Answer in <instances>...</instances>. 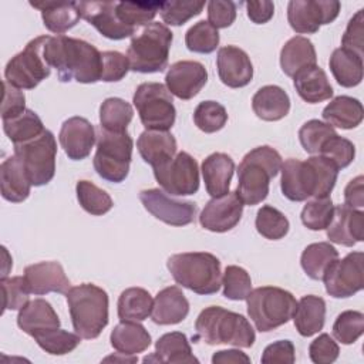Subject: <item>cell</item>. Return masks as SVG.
<instances>
[{
	"mask_svg": "<svg viewBox=\"0 0 364 364\" xmlns=\"http://www.w3.org/2000/svg\"><path fill=\"white\" fill-rule=\"evenodd\" d=\"M44 55L50 67L57 70L58 80L68 82L75 80L82 84H92L101 80L102 53L80 38L64 34L47 37Z\"/></svg>",
	"mask_w": 364,
	"mask_h": 364,
	"instance_id": "6da1fadb",
	"label": "cell"
},
{
	"mask_svg": "<svg viewBox=\"0 0 364 364\" xmlns=\"http://www.w3.org/2000/svg\"><path fill=\"white\" fill-rule=\"evenodd\" d=\"M280 172L282 192L293 202L330 196L338 176L337 165L321 155H313L307 161L289 158L282 164Z\"/></svg>",
	"mask_w": 364,
	"mask_h": 364,
	"instance_id": "7a4b0ae2",
	"label": "cell"
},
{
	"mask_svg": "<svg viewBox=\"0 0 364 364\" xmlns=\"http://www.w3.org/2000/svg\"><path fill=\"white\" fill-rule=\"evenodd\" d=\"M282 164L280 154L269 145L253 148L243 156L237 166L236 189L243 205L253 206L267 198L270 179L279 173Z\"/></svg>",
	"mask_w": 364,
	"mask_h": 364,
	"instance_id": "3957f363",
	"label": "cell"
},
{
	"mask_svg": "<svg viewBox=\"0 0 364 364\" xmlns=\"http://www.w3.org/2000/svg\"><path fill=\"white\" fill-rule=\"evenodd\" d=\"M195 340L202 338L209 346L230 344L249 348L256 340L255 330L245 316L220 306H210L202 310L195 321Z\"/></svg>",
	"mask_w": 364,
	"mask_h": 364,
	"instance_id": "277c9868",
	"label": "cell"
},
{
	"mask_svg": "<svg viewBox=\"0 0 364 364\" xmlns=\"http://www.w3.org/2000/svg\"><path fill=\"white\" fill-rule=\"evenodd\" d=\"M75 333L85 340L97 338L108 324V294L104 289L82 283L65 294Z\"/></svg>",
	"mask_w": 364,
	"mask_h": 364,
	"instance_id": "5b68a950",
	"label": "cell"
},
{
	"mask_svg": "<svg viewBox=\"0 0 364 364\" xmlns=\"http://www.w3.org/2000/svg\"><path fill=\"white\" fill-rule=\"evenodd\" d=\"M166 267L173 280L196 294H215L222 286L220 260L208 252L172 255Z\"/></svg>",
	"mask_w": 364,
	"mask_h": 364,
	"instance_id": "8992f818",
	"label": "cell"
},
{
	"mask_svg": "<svg viewBox=\"0 0 364 364\" xmlns=\"http://www.w3.org/2000/svg\"><path fill=\"white\" fill-rule=\"evenodd\" d=\"M173 34L162 23L152 21L131 37L127 50L129 70L135 73H161L168 65Z\"/></svg>",
	"mask_w": 364,
	"mask_h": 364,
	"instance_id": "52a82bcc",
	"label": "cell"
},
{
	"mask_svg": "<svg viewBox=\"0 0 364 364\" xmlns=\"http://www.w3.org/2000/svg\"><path fill=\"white\" fill-rule=\"evenodd\" d=\"M247 314L256 330L270 331L286 324L297 306L294 296L280 287L263 286L252 290L246 297Z\"/></svg>",
	"mask_w": 364,
	"mask_h": 364,
	"instance_id": "ba28073f",
	"label": "cell"
},
{
	"mask_svg": "<svg viewBox=\"0 0 364 364\" xmlns=\"http://www.w3.org/2000/svg\"><path fill=\"white\" fill-rule=\"evenodd\" d=\"M134 141L124 132H111L100 127L97 134V151L94 155V169L97 173L114 183L122 182L129 172Z\"/></svg>",
	"mask_w": 364,
	"mask_h": 364,
	"instance_id": "9c48e42d",
	"label": "cell"
},
{
	"mask_svg": "<svg viewBox=\"0 0 364 364\" xmlns=\"http://www.w3.org/2000/svg\"><path fill=\"white\" fill-rule=\"evenodd\" d=\"M132 102L146 129L168 131L173 127L176 109L166 85L161 82H142L136 87Z\"/></svg>",
	"mask_w": 364,
	"mask_h": 364,
	"instance_id": "30bf717a",
	"label": "cell"
},
{
	"mask_svg": "<svg viewBox=\"0 0 364 364\" xmlns=\"http://www.w3.org/2000/svg\"><path fill=\"white\" fill-rule=\"evenodd\" d=\"M47 37L38 36L30 40L23 51L9 60L4 68V81L20 90H33L50 75L51 67L44 55Z\"/></svg>",
	"mask_w": 364,
	"mask_h": 364,
	"instance_id": "8fae6325",
	"label": "cell"
},
{
	"mask_svg": "<svg viewBox=\"0 0 364 364\" xmlns=\"http://www.w3.org/2000/svg\"><path fill=\"white\" fill-rule=\"evenodd\" d=\"M14 155L23 162L31 185H47L55 173L57 142L51 131L44 129L38 136L14 145Z\"/></svg>",
	"mask_w": 364,
	"mask_h": 364,
	"instance_id": "7c38bea8",
	"label": "cell"
},
{
	"mask_svg": "<svg viewBox=\"0 0 364 364\" xmlns=\"http://www.w3.org/2000/svg\"><path fill=\"white\" fill-rule=\"evenodd\" d=\"M154 176L166 193L175 196L193 195L199 189L198 162L191 154L183 151L155 166Z\"/></svg>",
	"mask_w": 364,
	"mask_h": 364,
	"instance_id": "4fadbf2b",
	"label": "cell"
},
{
	"mask_svg": "<svg viewBox=\"0 0 364 364\" xmlns=\"http://www.w3.org/2000/svg\"><path fill=\"white\" fill-rule=\"evenodd\" d=\"M341 9L337 0H291L287 4V20L299 34H314L320 26L333 23Z\"/></svg>",
	"mask_w": 364,
	"mask_h": 364,
	"instance_id": "5bb4252c",
	"label": "cell"
},
{
	"mask_svg": "<svg viewBox=\"0 0 364 364\" xmlns=\"http://www.w3.org/2000/svg\"><path fill=\"white\" fill-rule=\"evenodd\" d=\"M363 252H351L341 260L336 259L323 276L326 291L336 299H346L363 290Z\"/></svg>",
	"mask_w": 364,
	"mask_h": 364,
	"instance_id": "9a60e30c",
	"label": "cell"
},
{
	"mask_svg": "<svg viewBox=\"0 0 364 364\" xmlns=\"http://www.w3.org/2000/svg\"><path fill=\"white\" fill-rule=\"evenodd\" d=\"M144 208L161 222L171 226H185L193 222L198 206L191 200H176L158 188L139 192Z\"/></svg>",
	"mask_w": 364,
	"mask_h": 364,
	"instance_id": "2e32d148",
	"label": "cell"
},
{
	"mask_svg": "<svg viewBox=\"0 0 364 364\" xmlns=\"http://www.w3.org/2000/svg\"><path fill=\"white\" fill-rule=\"evenodd\" d=\"M243 206L245 205L236 191H229L222 196L212 198L205 205L199 215V223L203 229L210 232H228L240 222Z\"/></svg>",
	"mask_w": 364,
	"mask_h": 364,
	"instance_id": "e0dca14e",
	"label": "cell"
},
{
	"mask_svg": "<svg viewBox=\"0 0 364 364\" xmlns=\"http://www.w3.org/2000/svg\"><path fill=\"white\" fill-rule=\"evenodd\" d=\"M81 17L109 40L132 37L135 28L124 24L117 14V1H78Z\"/></svg>",
	"mask_w": 364,
	"mask_h": 364,
	"instance_id": "ac0fdd59",
	"label": "cell"
},
{
	"mask_svg": "<svg viewBox=\"0 0 364 364\" xmlns=\"http://www.w3.org/2000/svg\"><path fill=\"white\" fill-rule=\"evenodd\" d=\"M206 81L208 71L205 65L191 60L173 63L165 75L168 91L181 100L193 98L205 87Z\"/></svg>",
	"mask_w": 364,
	"mask_h": 364,
	"instance_id": "d6986e66",
	"label": "cell"
},
{
	"mask_svg": "<svg viewBox=\"0 0 364 364\" xmlns=\"http://www.w3.org/2000/svg\"><path fill=\"white\" fill-rule=\"evenodd\" d=\"M58 139L70 159L81 161L91 154L97 139V132L87 118L71 117L63 122Z\"/></svg>",
	"mask_w": 364,
	"mask_h": 364,
	"instance_id": "ffe728a7",
	"label": "cell"
},
{
	"mask_svg": "<svg viewBox=\"0 0 364 364\" xmlns=\"http://www.w3.org/2000/svg\"><path fill=\"white\" fill-rule=\"evenodd\" d=\"M24 280L31 294L43 296L47 293L67 294L71 283L58 262H38L24 269Z\"/></svg>",
	"mask_w": 364,
	"mask_h": 364,
	"instance_id": "44dd1931",
	"label": "cell"
},
{
	"mask_svg": "<svg viewBox=\"0 0 364 364\" xmlns=\"http://www.w3.org/2000/svg\"><path fill=\"white\" fill-rule=\"evenodd\" d=\"M326 229L330 242L351 247L364 239V213L340 203L334 206L331 222Z\"/></svg>",
	"mask_w": 364,
	"mask_h": 364,
	"instance_id": "7402d4cb",
	"label": "cell"
},
{
	"mask_svg": "<svg viewBox=\"0 0 364 364\" xmlns=\"http://www.w3.org/2000/svg\"><path fill=\"white\" fill-rule=\"evenodd\" d=\"M216 67L220 81L230 88L245 87L253 78V65L249 55L236 46L219 48Z\"/></svg>",
	"mask_w": 364,
	"mask_h": 364,
	"instance_id": "603a6c76",
	"label": "cell"
},
{
	"mask_svg": "<svg viewBox=\"0 0 364 364\" xmlns=\"http://www.w3.org/2000/svg\"><path fill=\"white\" fill-rule=\"evenodd\" d=\"M188 313L189 301L183 291L178 286H169L158 291L154 300L151 318L155 324L169 326L183 321Z\"/></svg>",
	"mask_w": 364,
	"mask_h": 364,
	"instance_id": "cb8c5ba5",
	"label": "cell"
},
{
	"mask_svg": "<svg viewBox=\"0 0 364 364\" xmlns=\"http://www.w3.org/2000/svg\"><path fill=\"white\" fill-rule=\"evenodd\" d=\"M60 317L53 306L44 299H34L20 309L17 326L33 338L46 331L60 327Z\"/></svg>",
	"mask_w": 364,
	"mask_h": 364,
	"instance_id": "d4e9b609",
	"label": "cell"
},
{
	"mask_svg": "<svg viewBox=\"0 0 364 364\" xmlns=\"http://www.w3.org/2000/svg\"><path fill=\"white\" fill-rule=\"evenodd\" d=\"M0 186L3 199L9 202L20 203L28 198L31 182L17 155H11L1 162Z\"/></svg>",
	"mask_w": 364,
	"mask_h": 364,
	"instance_id": "484cf974",
	"label": "cell"
},
{
	"mask_svg": "<svg viewBox=\"0 0 364 364\" xmlns=\"http://www.w3.org/2000/svg\"><path fill=\"white\" fill-rule=\"evenodd\" d=\"M202 176L206 192L212 196H222L229 192L235 171L233 159L223 152H213L202 162Z\"/></svg>",
	"mask_w": 364,
	"mask_h": 364,
	"instance_id": "4316f807",
	"label": "cell"
},
{
	"mask_svg": "<svg viewBox=\"0 0 364 364\" xmlns=\"http://www.w3.org/2000/svg\"><path fill=\"white\" fill-rule=\"evenodd\" d=\"M141 158L152 168L169 161L176 154V139L168 131L145 129L136 141Z\"/></svg>",
	"mask_w": 364,
	"mask_h": 364,
	"instance_id": "83f0119b",
	"label": "cell"
},
{
	"mask_svg": "<svg viewBox=\"0 0 364 364\" xmlns=\"http://www.w3.org/2000/svg\"><path fill=\"white\" fill-rule=\"evenodd\" d=\"M41 11V18L47 30L61 36L73 28L81 18L78 1H30Z\"/></svg>",
	"mask_w": 364,
	"mask_h": 364,
	"instance_id": "f1b7e54d",
	"label": "cell"
},
{
	"mask_svg": "<svg viewBox=\"0 0 364 364\" xmlns=\"http://www.w3.org/2000/svg\"><path fill=\"white\" fill-rule=\"evenodd\" d=\"M293 84L300 98L309 104H317L333 97V87L327 74L317 64L296 73L293 75Z\"/></svg>",
	"mask_w": 364,
	"mask_h": 364,
	"instance_id": "f546056e",
	"label": "cell"
},
{
	"mask_svg": "<svg viewBox=\"0 0 364 364\" xmlns=\"http://www.w3.org/2000/svg\"><path fill=\"white\" fill-rule=\"evenodd\" d=\"M156 361V363H199V360L192 354L188 337L181 331H172L161 336L155 343L154 355L145 357L144 363Z\"/></svg>",
	"mask_w": 364,
	"mask_h": 364,
	"instance_id": "4dcf8cb0",
	"label": "cell"
},
{
	"mask_svg": "<svg viewBox=\"0 0 364 364\" xmlns=\"http://www.w3.org/2000/svg\"><path fill=\"white\" fill-rule=\"evenodd\" d=\"M253 112L263 121H279L290 111V98L279 85H264L252 98Z\"/></svg>",
	"mask_w": 364,
	"mask_h": 364,
	"instance_id": "1f68e13d",
	"label": "cell"
},
{
	"mask_svg": "<svg viewBox=\"0 0 364 364\" xmlns=\"http://www.w3.org/2000/svg\"><path fill=\"white\" fill-rule=\"evenodd\" d=\"M294 327L303 337H310L324 327L326 320V301L324 299L307 294L297 301L296 310L293 313Z\"/></svg>",
	"mask_w": 364,
	"mask_h": 364,
	"instance_id": "d6a6232c",
	"label": "cell"
},
{
	"mask_svg": "<svg viewBox=\"0 0 364 364\" xmlns=\"http://www.w3.org/2000/svg\"><path fill=\"white\" fill-rule=\"evenodd\" d=\"M109 341L118 354L136 355L151 346V336L138 321H121L112 328Z\"/></svg>",
	"mask_w": 364,
	"mask_h": 364,
	"instance_id": "836d02e7",
	"label": "cell"
},
{
	"mask_svg": "<svg viewBox=\"0 0 364 364\" xmlns=\"http://www.w3.org/2000/svg\"><path fill=\"white\" fill-rule=\"evenodd\" d=\"M316 48L307 37L294 36L280 50V67L289 77H293L306 67L316 65Z\"/></svg>",
	"mask_w": 364,
	"mask_h": 364,
	"instance_id": "e575fe53",
	"label": "cell"
},
{
	"mask_svg": "<svg viewBox=\"0 0 364 364\" xmlns=\"http://www.w3.org/2000/svg\"><path fill=\"white\" fill-rule=\"evenodd\" d=\"M324 121L333 128L353 129L358 127L364 117L363 104L353 97L338 95L333 98L323 109Z\"/></svg>",
	"mask_w": 364,
	"mask_h": 364,
	"instance_id": "d590c367",
	"label": "cell"
},
{
	"mask_svg": "<svg viewBox=\"0 0 364 364\" xmlns=\"http://www.w3.org/2000/svg\"><path fill=\"white\" fill-rule=\"evenodd\" d=\"M336 81L346 88L355 87L363 80V57L343 47L336 48L328 61Z\"/></svg>",
	"mask_w": 364,
	"mask_h": 364,
	"instance_id": "8d00e7d4",
	"label": "cell"
},
{
	"mask_svg": "<svg viewBox=\"0 0 364 364\" xmlns=\"http://www.w3.org/2000/svg\"><path fill=\"white\" fill-rule=\"evenodd\" d=\"M154 299L142 287L125 289L118 299V317L121 321H142L151 316Z\"/></svg>",
	"mask_w": 364,
	"mask_h": 364,
	"instance_id": "74e56055",
	"label": "cell"
},
{
	"mask_svg": "<svg viewBox=\"0 0 364 364\" xmlns=\"http://www.w3.org/2000/svg\"><path fill=\"white\" fill-rule=\"evenodd\" d=\"M336 259H338V252L333 245L328 242H317L303 250L300 264L310 279L323 280L324 273Z\"/></svg>",
	"mask_w": 364,
	"mask_h": 364,
	"instance_id": "f35d334b",
	"label": "cell"
},
{
	"mask_svg": "<svg viewBox=\"0 0 364 364\" xmlns=\"http://www.w3.org/2000/svg\"><path fill=\"white\" fill-rule=\"evenodd\" d=\"M44 129L46 128L41 118L28 108H26L20 115L14 118L3 119V131L13 142V145L33 139L38 136Z\"/></svg>",
	"mask_w": 364,
	"mask_h": 364,
	"instance_id": "ab89813d",
	"label": "cell"
},
{
	"mask_svg": "<svg viewBox=\"0 0 364 364\" xmlns=\"http://www.w3.org/2000/svg\"><path fill=\"white\" fill-rule=\"evenodd\" d=\"M132 105L122 98H107L100 107V127L111 132L127 131V127L132 121Z\"/></svg>",
	"mask_w": 364,
	"mask_h": 364,
	"instance_id": "60d3db41",
	"label": "cell"
},
{
	"mask_svg": "<svg viewBox=\"0 0 364 364\" xmlns=\"http://www.w3.org/2000/svg\"><path fill=\"white\" fill-rule=\"evenodd\" d=\"M77 199L81 208L94 216H101L109 212L114 206L111 196L90 181L81 179L75 185Z\"/></svg>",
	"mask_w": 364,
	"mask_h": 364,
	"instance_id": "b9f144b4",
	"label": "cell"
},
{
	"mask_svg": "<svg viewBox=\"0 0 364 364\" xmlns=\"http://www.w3.org/2000/svg\"><path fill=\"white\" fill-rule=\"evenodd\" d=\"M161 4L162 1H117V14L124 24L136 30L154 20Z\"/></svg>",
	"mask_w": 364,
	"mask_h": 364,
	"instance_id": "7bdbcfd3",
	"label": "cell"
},
{
	"mask_svg": "<svg viewBox=\"0 0 364 364\" xmlns=\"http://www.w3.org/2000/svg\"><path fill=\"white\" fill-rule=\"evenodd\" d=\"M256 230L269 240H279L289 232V219L276 208L270 205L262 206L256 213Z\"/></svg>",
	"mask_w": 364,
	"mask_h": 364,
	"instance_id": "ee69618b",
	"label": "cell"
},
{
	"mask_svg": "<svg viewBox=\"0 0 364 364\" xmlns=\"http://www.w3.org/2000/svg\"><path fill=\"white\" fill-rule=\"evenodd\" d=\"M219 31L209 21L200 20L195 23L185 34V44L189 51L209 54L219 46Z\"/></svg>",
	"mask_w": 364,
	"mask_h": 364,
	"instance_id": "f6af8a7d",
	"label": "cell"
},
{
	"mask_svg": "<svg viewBox=\"0 0 364 364\" xmlns=\"http://www.w3.org/2000/svg\"><path fill=\"white\" fill-rule=\"evenodd\" d=\"M334 205L330 196L313 198L307 200L301 210V223L310 230H323L331 222Z\"/></svg>",
	"mask_w": 364,
	"mask_h": 364,
	"instance_id": "bcb514c9",
	"label": "cell"
},
{
	"mask_svg": "<svg viewBox=\"0 0 364 364\" xmlns=\"http://www.w3.org/2000/svg\"><path fill=\"white\" fill-rule=\"evenodd\" d=\"M36 343L48 354L63 355L68 354L78 347L81 337L75 333H70L63 328H54L34 337Z\"/></svg>",
	"mask_w": 364,
	"mask_h": 364,
	"instance_id": "7dc6e473",
	"label": "cell"
},
{
	"mask_svg": "<svg viewBox=\"0 0 364 364\" xmlns=\"http://www.w3.org/2000/svg\"><path fill=\"white\" fill-rule=\"evenodd\" d=\"M193 122L200 131L213 134L225 127L228 122V112L225 107L216 101H202L195 108Z\"/></svg>",
	"mask_w": 364,
	"mask_h": 364,
	"instance_id": "c3c4849f",
	"label": "cell"
},
{
	"mask_svg": "<svg viewBox=\"0 0 364 364\" xmlns=\"http://www.w3.org/2000/svg\"><path fill=\"white\" fill-rule=\"evenodd\" d=\"M364 333V314L357 310L340 313L333 324V336L341 344H353Z\"/></svg>",
	"mask_w": 364,
	"mask_h": 364,
	"instance_id": "681fc988",
	"label": "cell"
},
{
	"mask_svg": "<svg viewBox=\"0 0 364 364\" xmlns=\"http://www.w3.org/2000/svg\"><path fill=\"white\" fill-rule=\"evenodd\" d=\"M222 286H223V296L229 300L240 301L246 300L249 293L252 291V279L249 273L236 264L226 266L223 277H222Z\"/></svg>",
	"mask_w": 364,
	"mask_h": 364,
	"instance_id": "f907efd6",
	"label": "cell"
},
{
	"mask_svg": "<svg viewBox=\"0 0 364 364\" xmlns=\"http://www.w3.org/2000/svg\"><path fill=\"white\" fill-rule=\"evenodd\" d=\"M336 134L337 132L334 131V128L327 122H323L318 119H310L300 127L299 139L303 149L307 154L318 155L320 148L326 142V139H328Z\"/></svg>",
	"mask_w": 364,
	"mask_h": 364,
	"instance_id": "816d5d0a",
	"label": "cell"
},
{
	"mask_svg": "<svg viewBox=\"0 0 364 364\" xmlns=\"http://www.w3.org/2000/svg\"><path fill=\"white\" fill-rule=\"evenodd\" d=\"M205 1H162L159 14L164 23L169 26H182L192 17L202 13Z\"/></svg>",
	"mask_w": 364,
	"mask_h": 364,
	"instance_id": "f5cc1de1",
	"label": "cell"
},
{
	"mask_svg": "<svg viewBox=\"0 0 364 364\" xmlns=\"http://www.w3.org/2000/svg\"><path fill=\"white\" fill-rule=\"evenodd\" d=\"M318 155L333 161L338 169H343L354 161L355 146L350 139L336 134L326 139V142L320 148Z\"/></svg>",
	"mask_w": 364,
	"mask_h": 364,
	"instance_id": "db71d44e",
	"label": "cell"
},
{
	"mask_svg": "<svg viewBox=\"0 0 364 364\" xmlns=\"http://www.w3.org/2000/svg\"><path fill=\"white\" fill-rule=\"evenodd\" d=\"M3 289V310H20L23 309L30 300V290L26 284L24 276H14V277H3L0 280Z\"/></svg>",
	"mask_w": 364,
	"mask_h": 364,
	"instance_id": "11a10c76",
	"label": "cell"
},
{
	"mask_svg": "<svg viewBox=\"0 0 364 364\" xmlns=\"http://www.w3.org/2000/svg\"><path fill=\"white\" fill-rule=\"evenodd\" d=\"M364 10L360 9L348 21L347 28L341 37V47L354 51L358 55L363 54L364 47Z\"/></svg>",
	"mask_w": 364,
	"mask_h": 364,
	"instance_id": "9f6ffc18",
	"label": "cell"
},
{
	"mask_svg": "<svg viewBox=\"0 0 364 364\" xmlns=\"http://www.w3.org/2000/svg\"><path fill=\"white\" fill-rule=\"evenodd\" d=\"M129 70V61L127 55L119 51L102 53V74L101 81L115 82L122 80Z\"/></svg>",
	"mask_w": 364,
	"mask_h": 364,
	"instance_id": "6f0895ef",
	"label": "cell"
},
{
	"mask_svg": "<svg viewBox=\"0 0 364 364\" xmlns=\"http://www.w3.org/2000/svg\"><path fill=\"white\" fill-rule=\"evenodd\" d=\"M338 354H340L338 344L327 333L320 334L309 346L310 360L316 364L334 363L337 360Z\"/></svg>",
	"mask_w": 364,
	"mask_h": 364,
	"instance_id": "680465c9",
	"label": "cell"
},
{
	"mask_svg": "<svg viewBox=\"0 0 364 364\" xmlns=\"http://www.w3.org/2000/svg\"><path fill=\"white\" fill-rule=\"evenodd\" d=\"M236 18V3L230 0H212L208 3V21L215 28H226Z\"/></svg>",
	"mask_w": 364,
	"mask_h": 364,
	"instance_id": "91938a15",
	"label": "cell"
},
{
	"mask_svg": "<svg viewBox=\"0 0 364 364\" xmlns=\"http://www.w3.org/2000/svg\"><path fill=\"white\" fill-rule=\"evenodd\" d=\"M26 109V97L20 88L13 87L7 81H3V102H1V119H10L20 115Z\"/></svg>",
	"mask_w": 364,
	"mask_h": 364,
	"instance_id": "94428289",
	"label": "cell"
},
{
	"mask_svg": "<svg viewBox=\"0 0 364 364\" xmlns=\"http://www.w3.org/2000/svg\"><path fill=\"white\" fill-rule=\"evenodd\" d=\"M260 361L263 364H293L296 361L294 346L290 340H279L269 344L262 354Z\"/></svg>",
	"mask_w": 364,
	"mask_h": 364,
	"instance_id": "6125c7cd",
	"label": "cell"
},
{
	"mask_svg": "<svg viewBox=\"0 0 364 364\" xmlns=\"http://www.w3.org/2000/svg\"><path fill=\"white\" fill-rule=\"evenodd\" d=\"M247 17L256 24L267 23L274 14V4L269 0L262 1H246Z\"/></svg>",
	"mask_w": 364,
	"mask_h": 364,
	"instance_id": "be15d7a7",
	"label": "cell"
},
{
	"mask_svg": "<svg viewBox=\"0 0 364 364\" xmlns=\"http://www.w3.org/2000/svg\"><path fill=\"white\" fill-rule=\"evenodd\" d=\"M363 175L355 176L348 182L344 189V203L354 209H361L364 206V191H363Z\"/></svg>",
	"mask_w": 364,
	"mask_h": 364,
	"instance_id": "e7e4bbea",
	"label": "cell"
},
{
	"mask_svg": "<svg viewBox=\"0 0 364 364\" xmlns=\"http://www.w3.org/2000/svg\"><path fill=\"white\" fill-rule=\"evenodd\" d=\"M213 364L226 363H250V357L240 350H219L212 355Z\"/></svg>",
	"mask_w": 364,
	"mask_h": 364,
	"instance_id": "03108f58",
	"label": "cell"
}]
</instances>
